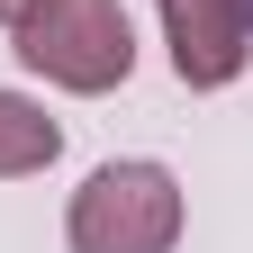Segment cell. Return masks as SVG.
Wrapping results in <instances>:
<instances>
[{
	"label": "cell",
	"instance_id": "3",
	"mask_svg": "<svg viewBox=\"0 0 253 253\" xmlns=\"http://www.w3.org/2000/svg\"><path fill=\"white\" fill-rule=\"evenodd\" d=\"M163 63L181 90H235L253 73V9L244 0H154Z\"/></svg>",
	"mask_w": 253,
	"mask_h": 253
},
{
	"label": "cell",
	"instance_id": "1",
	"mask_svg": "<svg viewBox=\"0 0 253 253\" xmlns=\"http://www.w3.org/2000/svg\"><path fill=\"white\" fill-rule=\"evenodd\" d=\"M9 54L63 100H100L136 73V18L126 0H27L9 18Z\"/></svg>",
	"mask_w": 253,
	"mask_h": 253
},
{
	"label": "cell",
	"instance_id": "4",
	"mask_svg": "<svg viewBox=\"0 0 253 253\" xmlns=\"http://www.w3.org/2000/svg\"><path fill=\"white\" fill-rule=\"evenodd\" d=\"M63 154V118L27 90H0V181H37Z\"/></svg>",
	"mask_w": 253,
	"mask_h": 253
},
{
	"label": "cell",
	"instance_id": "2",
	"mask_svg": "<svg viewBox=\"0 0 253 253\" xmlns=\"http://www.w3.org/2000/svg\"><path fill=\"white\" fill-rule=\"evenodd\" d=\"M181 226H190V190L154 154H118L63 199V244L73 253H172Z\"/></svg>",
	"mask_w": 253,
	"mask_h": 253
},
{
	"label": "cell",
	"instance_id": "5",
	"mask_svg": "<svg viewBox=\"0 0 253 253\" xmlns=\"http://www.w3.org/2000/svg\"><path fill=\"white\" fill-rule=\"evenodd\" d=\"M18 9H27V0H0V37H9V18H18Z\"/></svg>",
	"mask_w": 253,
	"mask_h": 253
},
{
	"label": "cell",
	"instance_id": "6",
	"mask_svg": "<svg viewBox=\"0 0 253 253\" xmlns=\"http://www.w3.org/2000/svg\"><path fill=\"white\" fill-rule=\"evenodd\" d=\"M244 9H253V0H244Z\"/></svg>",
	"mask_w": 253,
	"mask_h": 253
}]
</instances>
